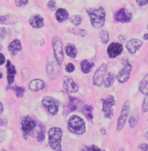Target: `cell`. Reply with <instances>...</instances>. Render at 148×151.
Instances as JSON below:
<instances>
[{
    "instance_id": "obj_13",
    "label": "cell",
    "mask_w": 148,
    "mask_h": 151,
    "mask_svg": "<svg viewBox=\"0 0 148 151\" xmlns=\"http://www.w3.org/2000/svg\"><path fill=\"white\" fill-rule=\"evenodd\" d=\"M63 87L67 93L72 94L77 92L79 90L78 85L74 82L72 78H66L63 82Z\"/></svg>"
},
{
    "instance_id": "obj_33",
    "label": "cell",
    "mask_w": 148,
    "mask_h": 151,
    "mask_svg": "<svg viewBox=\"0 0 148 151\" xmlns=\"http://www.w3.org/2000/svg\"><path fill=\"white\" fill-rule=\"evenodd\" d=\"M83 148L81 149L82 151H101V150L100 148H99L98 147H97V146L94 145H92L90 146H85L84 147H82Z\"/></svg>"
},
{
    "instance_id": "obj_29",
    "label": "cell",
    "mask_w": 148,
    "mask_h": 151,
    "mask_svg": "<svg viewBox=\"0 0 148 151\" xmlns=\"http://www.w3.org/2000/svg\"><path fill=\"white\" fill-rule=\"evenodd\" d=\"M6 68H7L8 76H15L16 73L15 67L9 60L7 61Z\"/></svg>"
},
{
    "instance_id": "obj_31",
    "label": "cell",
    "mask_w": 148,
    "mask_h": 151,
    "mask_svg": "<svg viewBox=\"0 0 148 151\" xmlns=\"http://www.w3.org/2000/svg\"><path fill=\"white\" fill-rule=\"evenodd\" d=\"M100 37L101 40V42L104 44H106L108 43L109 40V35L108 31L105 30H102L100 32Z\"/></svg>"
},
{
    "instance_id": "obj_17",
    "label": "cell",
    "mask_w": 148,
    "mask_h": 151,
    "mask_svg": "<svg viewBox=\"0 0 148 151\" xmlns=\"http://www.w3.org/2000/svg\"><path fill=\"white\" fill-rule=\"evenodd\" d=\"M19 20L18 17L13 14H8L0 16V24H14Z\"/></svg>"
},
{
    "instance_id": "obj_28",
    "label": "cell",
    "mask_w": 148,
    "mask_h": 151,
    "mask_svg": "<svg viewBox=\"0 0 148 151\" xmlns=\"http://www.w3.org/2000/svg\"><path fill=\"white\" fill-rule=\"evenodd\" d=\"M10 89L14 91L16 93V95L18 98H22L24 96L25 89L22 87L15 86H12V88H11Z\"/></svg>"
},
{
    "instance_id": "obj_51",
    "label": "cell",
    "mask_w": 148,
    "mask_h": 151,
    "mask_svg": "<svg viewBox=\"0 0 148 151\" xmlns=\"http://www.w3.org/2000/svg\"><path fill=\"white\" fill-rule=\"evenodd\" d=\"M2 45L0 44V50H1V49H2Z\"/></svg>"
},
{
    "instance_id": "obj_50",
    "label": "cell",
    "mask_w": 148,
    "mask_h": 151,
    "mask_svg": "<svg viewBox=\"0 0 148 151\" xmlns=\"http://www.w3.org/2000/svg\"><path fill=\"white\" fill-rule=\"evenodd\" d=\"M146 137H147V138L148 139V131L147 132V133H146Z\"/></svg>"
},
{
    "instance_id": "obj_36",
    "label": "cell",
    "mask_w": 148,
    "mask_h": 151,
    "mask_svg": "<svg viewBox=\"0 0 148 151\" xmlns=\"http://www.w3.org/2000/svg\"><path fill=\"white\" fill-rule=\"evenodd\" d=\"M47 8L50 11H55L56 8V2L53 0H50L49 1L47 4Z\"/></svg>"
},
{
    "instance_id": "obj_38",
    "label": "cell",
    "mask_w": 148,
    "mask_h": 151,
    "mask_svg": "<svg viewBox=\"0 0 148 151\" xmlns=\"http://www.w3.org/2000/svg\"><path fill=\"white\" fill-rule=\"evenodd\" d=\"M45 130L44 127L41 129V131L40 132V133L38 134V137H37V140L38 142H42L45 138Z\"/></svg>"
},
{
    "instance_id": "obj_14",
    "label": "cell",
    "mask_w": 148,
    "mask_h": 151,
    "mask_svg": "<svg viewBox=\"0 0 148 151\" xmlns=\"http://www.w3.org/2000/svg\"><path fill=\"white\" fill-rule=\"evenodd\" d=\"M22 130L25 134H29L36 126V122L30 116L26 117L22 123Z\"/></svg>"
},
{
    "instance_id": "obj_25",
    "label": "cell",
    "mask_w": 148,
    "mask_h": 151,
    "mask_svg": "<svg viewBox=\"0 0 148 151\" xmlns=\"http://www.w3.org/2000/svg\"><path fill=\"white\" fill-rule=\"evenodd\" d=\"M80 101L78 99L75 97H70V103L68 105V109L70 111H74L77 108L78 106L80 104Z\"/></svg>"
},
{
    "instance_id": "obj_24",
    "label": "cell",
    "mask_w": 148,
    "mask_h": 151,
    "mask_svg": "<svg viewBox=\"0 0 148 151\" xmlns=\"http://www.w3.org/2000/svg\"><path fill=\"white\" fill-rule=\"evenodd\" d=\"M115 78L116 77L115 74H112V73H108L107 78H106L104 81L103 83H104V87L106 88H109L111 87L115 82Z\"/></svg>"
},
{
    "instance_id": "obj_7",
    "label": "cell",
    "mask_w": 148,
    "mask_h": 151,
    "mask_svg": "<svg viewBox=\"0 0 148 151\" xmlns=\"http://www.w3.org/2000/svg\"><path fill=\"white\" fill-rule=\"evenodd\" d=\"M130 111V103L129 100H126L123 106L120 115L117 122V130L120 131L124 127Z\"/></svg>"
},
{
    "instance_id": "obj_27",
    "label": "cell",
    "mask_w": 148,
    "mask_h": 151,
    "mask_svg": "<svg viewBox=\"0 0 148 151\" xmlns=\"http://www.w3.org/2000/svg\"><path fill=\"white\" fill-rule=\"evenodd\" d=\"M138 119H139L138 114L137 112H133L131 114L129 119V126L130 128L133 129L137 126L138 122Z\"/></svg>"
},
{
    "instance_id": "obj_49",
    "label": "cell",
    "mask_w": 148,
    "mask_h": 151,
    "mask_svg": "<svg viewBox=\"0 0 148 151\" xmlns=\"http://www.w3.org/2000/svg\"><path fill=\"white\" fill-rule=\"evenodd\" d=\"M2 76H3L2 74L1 73H0V79H1L2 78Z\"/></svg>"
},
{
    "instance_id": "obj_8",
    "label": "cell",
    "mask_w": 148,
    "mask_h": 151,
    "mask_svg": "<svg viewBox=\"0 0 148 151\" xmlns=\"http://www.w3.org/2000/svg\"><path fill=\"white\" fill-rule=\"evenodd\" d=\"M107 70L108 65L105 63L102 64L101 65L96 71L93 76V82L94 85L97 87L101 86V85L104 83V77L106 74Z\"/></svg>"
},
{
    "instance_id": "obj_41",
    "label": "cell",
    "mask_w": 148,
    "mask_h": 151,
    "mask_svg": "<svg viewBox=\"0 0 148 151\" xmlns=\"http://www.w3.org/2000/svg\"><path fill=\"white\" fill-rule=\"evenodd\" d=\"M138 147L142 151H148V145L147 144H140Z\"/></svg>"
},
{
    "instance_id": "obj_40",
    "label": "cell",
    "mask_w": 148,
    "mask_h": 151,
    "mask_svg": "<svg viewBox=\"0 0 148 151\" xmlns=\"http://www.w3.org/2000/svg\"><path fill=\"white\" fill-rule=\"evenodd\" d=\"M136 2L141 6L146 5L148 4V0H136Z\"/></svg>"
},
{
    "instance_id": "obj_9",
    "label": "cell",
    "mask_w": 148,
    "mask_h": 151,
    "mask_svg": "<svg viewBox=\"0 0 148 151\" xmlns=\"http://www.w3.org/2000/svg\"><path fill=\"white\" fill-rule=\"evenodd\" d=\"M131 70L132 65L129 63L128 61H126L123 68L119 71L117 76V79L119 82L121 83H124L126 82L130 76Z\"/></svg>"
},
{
    "instance_id": "obj_22",
    "label": "cell",
    "mask_w": 148,
    "mask_h": 151,
    "mask_svg": "<svg viewBox=\"0 0 148 151\" xmlns=\"http://www.w3.org/2000/svg\"><path fill=\"white\" fill-rule=\"evenodd\" d=\"M139 91L144 95L148 93V74L144 76L139 85Z\"/></svg>"
},
{
    "instance_id": "obj_21",
    "label": "cell",
    "mask_w": 148,
    "mask_h": 151,
    "mask_svg": "<svg viewBox=\"0 0 148 151\" xmlns=\"http://www.w3.org/2000/svg\"><path fill=\"white\" fill-rule=\"evenodd\" d=\"M47 71L49 75H51V77L55 78L59 74V67L55 63L53 64H49L47 66Z\"/></svg>"
},
{
    "instance_id": "obj_3",
    "label": "cell",
    "mask_w": 148,
    "mask_h": 151,
    "mask_svg": "<svg viewBox=\"0 0 148 151\" xmlns=\"http://www.w3.org/2000/svg\"><path fill=\"white\" fill-rule=\"evenodd\" d=\"M68 129L74 134L81 135L86 131V125L82 118L77 115H73L68 121Z\"/></svg>"
},
{
    "instance_id": "obj_26",
    "label": "cell",
    "mask_w": 148,
    "mask_h": 151,
    "mask_svg": "<svg viewBox=\"0 0 148 151\" xmlns=\"http://www.w3.org/2000/svg\"><path fill=\"white\" fill-rule=\"evenodd\" d=\"M93 108L90 106L86 105L82 109V112L88 120H91L93 118Z\"/></svg>"
},
{
    "instance_id": "obj_35",
    "label": "cell",
    "mask_w": 148,
    "mask_h": 151,
    "mask_svg": "<svg viewBox=\"0 0 148 151\" xmlns=\"http://www.w3.org/2000/svg\"><path fill=\"white\" fill-rule=\"evenodd\" d=\"M142 111L144 113L148 111V93L146 95V97L144 99V100L142 106Z\"/></svg>"
},
{
    "instance_id": "obj_37",
    "label": "cell",
    "mask_w": 148,
    "mask_h": 151,
    "mask_svg": "<svg viewBox=\"0 0 148 151\" xmlns=\"http://www.w3.org/2000/svg\"><path fill=\"white\" fill-rule=\"evenodd\" d=\"M65 70L66 72L68 73H73L75 70V66L74 64L71 63H68L65 67Z\"/></svg>"
},
{
    "instance_id": "obj_23",
    "label": "cell",
    "mask_w": 148,
    "mask_h": 151,
    "mask_svg": "<svg viewBox=\"0 0 148 151\" xmlns=\"http://www.w3.org/2000/svg\"><path fill=\"white\" fill-rule=\"evenodd\" d=\"M65 53L66 54L71 58H75L77 55V50L73 44H68L65 46Z\"/></svg>"
},
{
    "instance_id": "obj_19",
    "label": "cell",
    "mask_w": 148,
    "mask_h": 151,
    "mask_svg": "<svg viewBox=\"0 0 148 151\" xmlns=\"http://www.w3.org/2000/svg\"><path fill=\"white\" fill-rule=\"evenodd\" d=\"M95 64L93 61L89 60H84L80 63V67L82 72L85 74H88L94 67Z\"/></svg>"
},
{
    "instance_id": "obj_43",
    "label": "cell",
    "mask_w": 148,
    "mask_h": 151,
    "mask_svg": "<svg viewBox=\"0 0 148 151\" xmlns=\"http://www.w3.org/2000/svg\"><path fill=\"white\" fill-rule=\"evenodd\" d=\"M5 61V58L4 55L0 53V65H3Z\"/></svg>"
},
{
    "instance_id": "obj_53",
    "label": "cell",
    "mask_w": 148,
    "mask_h": 151,
    "mask_svg": "<svg viewBox=\"0 0 148 151\" xmlns=\"http://www.w3.org/2000/svg\"></svg>"
},
{
    "instance_id": "obj_4",
    "label": "cell",
    "mask_w": 148,
    "mask_h": 151,
    "mask_svg": "<svg viewBox=\"0 0 148 151\" xmlns=\"http://www.w3.org/2000/svg\"><path fill=\"white\" fill-rule=\"evenodd\" d=\"M103 103V112L105 117L109 119L114 116V109L112 107L115 105V100L113 96H109L101 100Z\"/></svg>"
},
{
    "instance_id": "obj_46",
    "label": "cell",
    "mask_w": 148,
    "mask_h": 151,
    "mask_svg": "<svg viewBox=\"0 0 148 151\" xmlns=\"http://www.w3.org/2000/svg\"><path fill=\"white\" fill-rule=\"evenodd\" d=\"M5 123H6V122H5V119H0V126H4Z\"/></svg>"
},
{
    "instance_id": "obj_20",
    "label": "cell",
    "mask_w": 148,
    "mask_h": 151,
    "mask_svg": "<svg viewBox=\"0 0 148 151\" xmlns=\"http://www.w3.org/2000/svg\"><path fill=\"white\" fill-rule=\"evenodd\" d=\"M68 16L69 15L67 11L63 8L58 9L55 14L56 20L60 23L66 20L68 18Z\"/></svg>"
},
{
    "instance_id": "obj_2",
    "label": "cell",
    "mask_w": 148,
    "mask_h": 151,
    "mask_svg": "<svg viewBox=\"0 0 148 151\" xmlns=\"http://www.w3.org/2000/svg\"><path fill=\"white\" fill-rule=\"evenodd\" d=\"M63 130L60 127H52L48 131V142L54 151H61Z\"/></svg>"
},
{
    "instance_id": "obj_34",
    "label": "cell",
    "mask_w": 148,
    "mask_h": 151,
    "mask_svg": "<svg viewBox=\"0 0 148 151\" xmlns=\"http://www.w3.org/2000/svg\"><path fill=\"white\" fill-rule=\"evenodd\" d=\"M29 0H15V3L17 7H23L29 4Z\"/></svg>"
},
{
    "instance_id": "obj_48",
    "label": "cell",
    "mask_w": 148,
    "mask_h": 151,
    "mask_svg": "<svg viewBox=\"0 0 148 151\" xmlns=\"http://www.w3.org/2000/svg\"><path fill=\"white\" fill-rule=\"evenodd\" d=\"M144 39L145 40H148V34H145L144 35Z\"/></svg>"
},
{
    "instance_id": "obj_11",
    "label": "cell",
    "mask_w": 148,
    "mask_h": 151,
    "mask_svg": "<svg viewBox=\"0 0 148 151\" xmlns=\"http://www.w3.org/2000/svg\"><path fill=\"white\" fill-rule=\"evenodd\" d=\"M123 50V47L118 42L111 43L107 48V53L109 58L114 59L119 56Z\"/></svg>"
},
{
    "instance_id": "obj_30",
    "label": "cell",
    "mask_w": 148,
    "mask_h": 151,
    "mask_svg": "<svg viewBox=\"0 0 148 151\" xmlns=\"http://www.w3.org/2000/svg\"><path fill=\"white\" fill-rule=\"evenodd\" d=\"M82 17L80 15H74L71 16L70 19V21L76 26L80 25L82 22Z\"/></svg>"
},
{
    "instance_id": "obj_10",
    "label": "cell",
    "mask_w": 148,
    "mask_h": 151,
    "mask_svg": "<svg viewBox=\"0 0 148 151\" xmlns=\"http://www.w3.org/2000/svg\"><path fill=\"white\" fill-rule=\"evenodd\" d=\"M132 14L124 8H121L118 11L114 16L115 20L122 23H129L132 20Z\"/></svg>"
},
{
    "instance_id": "obj_42",
    "label": "cell",
    "mask_w": 148,
    "mask_h": 151,
    "mask_svg": "<svg viewBox=\"0 0 148 151\" xmlns=\"http://www.w3.org/2000/svg\"><path fill=\"white\" fill-rule=\"evenodd\" d=\"M7 80L8 82L9 85H12L15 81V77L14 76H8Z\"/></svg>"
},
{
    "instance_id": "obj_52",
    "label": "cell",
    "mask_w": 148,
    "mask_h": 151,
    "mask_svg": "<svg viewBox=\"0 0 148 151\" xmlns=\"http://www.w3.org/2000/svg\"></svg>"
},
{
    "instance_id": "obj_44",
    "label": "cell",
    "mask_w": 148,
    "mask_h": 151,
    "mask_svg": "<svg viewBox=\"0 0 148 151\" xmlns=\"http://www.w3.org/2000/svg\"><path fill=\"white\" fill-rule=\"evenodd\" d=\"M126 37L123 35H119L118 36V39L121 42H124L126 41Z\"/></svg>"
},
{
    "instance_id": "obj_45",
    "label": "cell",
    "mask_w": 148,
    "mask_h": 151,
    "mask_svg": "<svg viewBox=\"0 0 148 151\" xmlns=\"http://www.w3.org/2000/svg\"><path fill=\"white\" fill-rule=\"evenodd\" d=\"M3 111H4V106L2 103L0 102V115L2 114Z\"/></svg>"
},
{
    "instance_id": "obj_12",
    "label": "cell",
    "mask_w": 148,
    "mask_h": 151,
    "mask_svg": "<svg viewBox=\"0 0 148 151\" xmlns=\"http://www.w3.org/2000/svg\"><path fill=\"white\" fill-rule=\"evenodd\" d=\"M142 41L138 39L133 38L129 40L126 45V47L129 52L132 55L135 54L138 50L142 45Z\"/></svg>"
},
{
    "instance_id": "obj_15",
    "label": "cell",
    "mask_w": 148,
    "mask_h": 151,
    "mask_svg": "<svg viewBox=\"0 0 148 151\" xmlns=\"http://www.w3.org/2000/svg\"><path fill=\"white\" fill-rule=\"evenodd\" d=\"M29 23L34 29H40L44 26V18L40 15H34L30 16Z\"/></svg>"
},
{
    "instance_id": "obj_6",
    "label": "cell",
    "mask_w": 148,
    "mask_h": 151,
    "mask_svg": "<svg viewBox=\"0 0 148 151\" xmlns=\"http://www.w3.org/2000/svg\"><path fill=\"white\" fill-rule=\"evenodd\" d=\"M52 45L55 58L57 63L61 65L64 60V54L63 42L59 37H55L53 38L52 40Z\"/></svg>"
},
{
    "instance_id": "obj_5",
    "label": "cell",
    "mask_w": 148,
    "mask_h": 151,
    "mask_svg": "<svg viewBox=\"0 0 148 151\" xmlns=\"http://www.w3.org/2000/svg\"><path fill=\"white\" fill-rule=\"evenodd\" d=\"M42 105L47 111L52 115H55L59 108V103L57 100L50 96H45L42 101Z\"/></svg>"
},
{
    "instance_id": "obj_32",
    "label": "cell",
    "mask_w": 148,
    "mask_h": 151,
    "mask_svg": "<svg viewBox=\"0 0 148 151\" xmlns=\"http://www.w3.org/2000/svg\"><path fill=\"white\" fill-rule=\"evenodd\" d=\"M73 32L76 35H80L83 37H84L86 34H87V31L84 30V29H80L78 28H74L73 30Z\"/></svg>"
},
{
    "instance_id": "obj_16",
    "label": "cell",
    "mask_w": 148,
    "mask_h": 151,
    "mask_svg": "<svg viewBox=\"0 0 148 151\" xmlns=\"http://www.w3.org/2000/svg\"><path fill=\"white\" fill-rule=\"evenodd\" d=\"M45 86V83L44 81L40 79H35L31 81L29 85L30 91H41L44 88Z\"/></svg>"
},
{
    "instance_id": "obj_39",
    "label": "cell",
    "mask_w": 148,
    "mask_h": 151,
    "mask_svg": "<svg viewBox=\"0 0 148 151\" xmlns=\"http://www.w3.org/2000/svg\"><path fill=\"white\" fill-rule=\"evenodd\" d=\"M6 35V31L4 27H0V40L5 38Z\"/></svg>"
},
{
    "instance_id": "obj_1",
    "label": "cell",
    "mask_w": 148,
    "mask_h": 151,
    "mask_svg": "<svg viewBox=\"0 0 148 151\" xmlns=\"http://www.w3.org/2000/svg\"><path fill=\"white\" fill-rule=\"evenodd\" d=\"M92 26L96 29L103 27L105 21V11L103 7L96 8H89L86 10Z\"/></svg>"
},
{
    "instance_id": "obj_18",
    "label": "cell",
    "mask_w": 148,
    "mask_h": 151,
    "mask_svg": "<svg viewBox=\"0 0 148 151\" xmlns=\"http://www.w3.org/2000/svg\"><path fill=\"white\" fill-rule=\"evenodd\" d=\"M22 50L21 42L19 40H14L8 46V50L12 56H15Z\"/></svg>"
},
{
    "instance_id": "obj_47",
    "label": "cell",
    "mask_w": 148,
    "mask_h": 151,
    "mask_svg": "<svg viewBox=\"0 0 148 151\" xmlns=\"http://www.w3.org/2000/svg\"><path fill=\"white\" fill-rule=\"evenodd\" d=\"M100 133H101L102 135L104 136V135L106 134V130L104 129V128H101L100 129Z\"/></svg>"
}]
</instances>
